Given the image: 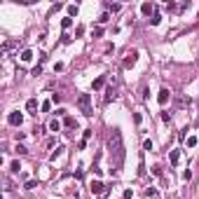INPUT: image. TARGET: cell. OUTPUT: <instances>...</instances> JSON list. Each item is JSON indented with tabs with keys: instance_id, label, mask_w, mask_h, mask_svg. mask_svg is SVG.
<instances>
[{
	"instance_id": "cell-1",
	"label": "cell",
	"mask_w": 199,
	"mask_h": 199,
	"mask_svg": "<svg viewBox=\"0 0 199 199\" xmlns=\"http://www.w3.org/2000/svg\"><path fill=\"white\" fill-rule=\"evenodd\" d=\"M108 150H110V159H113V169L119 171V169L124 166V155H127L119 129H113V134H110V138H108Z\"/></svg>"
},
{
	"instance_id": "cell-2",
	"label": "cell",
	"mask_w": 199,
	"mask_h": 199,
	"mask_svg": "<svg viewBox=\"0 0 199 199\" xmlns=\"http://www.w3.org/2000/svg\"><path fill=\"white\" fill-rule=\"evenodd\" d=\"M77 108H80L84 115H91V113H94V110H91V96L89 94H80V96H77Z\"/></svg>"
},
{
	"instance_id": "cell-3",
	"label": "cell",
	"mask_w": 199,
	"mask_h": 199,
	"mask_svg": "<svg viewBox=\"0 0 199 199\" xmlns=\"http://www.w3.org/2000/svg\"><path fill=\"white\" fill-rule=\"evenodd\" d=\"M89 192L96 194V197H99V194H106V185H103L101 181H91L89 183Z\"/></svg>"
},
{
	"instance_id": "cell-4",
	"label": "cell",
	"mask_w": 199,
	"mask_h": 199,
	"mask_svg": "<svg viewBox=\"0 0 199 199\" xmlns=\"http://www.w3.org/2000/svg\"><path fill=\"white\" fill-rule=\"evenodd\" d=\"M7 122L12 124V127H21V122H24V115H21V113H9V115H7Z\"/></svg>"
},
{
	"instance_id": "cell-5",
	"label": "cell",
	"mask_w": 199,
	"mask_h": 199,
	"mask_svg": "<svg viewBox=\"0 0 199 199\" xmlns=\"http://www.w3.org/2000/svg\"><path fill=\"white\" fill-rule=\"evenodd\" d=\"M136 59H138V54H136V52H129L127 59H124V68H131V66L136 64Z\"/></svg>"
},
{
	"instance_id": "cell-6",
	"label": "cell",
	"mask_w": 199,
	"mask_h": 199,
	"mask_svg": "<svg viewBox=\"0 0 199 199\" xmlns=\"http://www.w3.org/2000/svg\"><path fill=\"white\" fill-rule=\"evenodd\" d=\"M141 12H143L145 17H150V14H155V5L152 2H143V5H141Z\"/></svg>"
},
{
	"instance_id": "cell-7",
	"label": "cell",
	"mask_w": 199,
	"mask_h": 199,
	"mask_svg": "<svg viewBox=\"0 0 199 199\" xmlns=\"http://www.w3.org/2000/svg\"><path fill=\"white\" fill-rule=\"evenodd\" d=\"M169 96H171V94H169V89H162V91H159V96H157V101H159V106H166V101H169Z\"/></svg>"
},
{
	"instance_id": "cell-8",
	"label": "cell",
	"mask_w": 199,
	"mask_h": 199,
	"mask_svg": "<svg viewBox=\"0 0 199 199\" xmlns=\"http://www.w3.org/2000/svg\"><path fill=\"white\" fill-rule=\"evenodd\" d=\"M26 110H28V113H35V110H38V99H28ZM35 115H38V113H35Z\"/></svg>"
},
{
	"instance_id": "cell-9",
	"label": "cell",
	"mask_w": 199,
	"mask_h": 199,
	"mask_svg": "<svg viewBox=\"0 0 199 199\" xmlns=\"http://www.w3.org/2000/svg\"><path fill=\"white\" fill-rule=\"evenodd\" d=\"M169 159H171V164L176 166V164L181 162V152H178V150H171V155H169Z\"/></svg>"
},
{
	"instance_id": "cell-10",
	"label": "cell",
	"mask_w": 199,
	"mask_h": 199,
	"mask_svg": "<svg viewBox=\"0 0 199 199\" xmlns=\"http://www.w3.org/2000/svg\"><path fill=\"white\" fill-rule=\"evenodd\" d=\"M103 84H106V77L101 75V77H96V80H94V84H91V87H94V89H103Z\"/></svg>"
},
{
	"instance_id": "cell-11",
	"label": "cell",
	"mask_w": 199,
	"mask_h": 199,
	"mask_svg": "<svg viewBox=\"0 0 199 199\" xmlns=\"http://www.w3.org/2000/svg\"><path fill=\"white\" fill-rule=\"evenodd\" d=\"M115 99H117V94H115V89L110 87V89L106 91V103H110V101H115Z\"/></svg>"
},
{
	"instance_id": "cell-12",
	"label": "cell",
	"mask_w": 199,
	"mask_h": 199,
	"mask_svg": "<svg viewBox=\"0 0 199 199\" xmlns=\"http://www.w3.org/2000/svg\"><path fill=\"white\" fill-rule=\"evenodd\" d=\"M31 59H33V52H31V49H24V52H21V61L26 64V61H31Z\"/></svg>"
},
{
	"instance_id": "cell-13",
	"label": "cell",
	"mask_w": 199,
	"mask_h": 199,
	"mask_svg": "<svg viewBox=\"0 0 199 199\" xmlns=\"http://www.w3.org/2000/svg\"><path fill=\"white\" fill-rule=\"evenodd\" d=\"M49 131H61V122H59V119H52V122H49Z\"/></svg>"
},
{
	"instance_id": "cell-14",
	"label": "cell",
	"mask_w": 199,
	"mask_h": 199,
	"mask_svg": "<svg viewBox=\"0 0 199 199\" xmlns=\"http://www.w3.org/2000/svg\"><path fill=\"white\" fill-rule=\"evenodd\" d=\"M61 26H64V31H68V28L73 26V17H66L64 21H61Z\"/></svg>"
},
{
	"instance_id": "cell-15",
	"label": "cell",
	"mask_w": 199,
	"mask_h": 199,
	"mask_svg": "<svg viewBox=\"0 0 199 199\" xmlns=\"http://www.w3.org/2000/svg\"><path fill=\"white\" fill-rule=\"evenodd\" d=\"M19 169H21V164H19V162H12V164H9V171H12V173H19Z\"/></svg>"
},
{
	"instance_id": "cell-16",
	"label": "cell",
	"mask_w": 199,
	"mask_h": 199,
	"mask_svg": "<svg viewBox=\"0 0 199 199\" xmlns=\"http://www.w3.org/2000/svg\"><path fill=\"white\" fill-rule=\"evenodd\" d=\"M159 21H162V17H159V14H157V12H155V14H152V19H150V24H152V26H157V24H159Z\"/></svg>"
},
{
	"instance_id": "cell-17",
	"label": "cell",
	"mask_w": 199,
	"mask_h": 199,
	"mask_svg": "<svg viewBox=\"0 0 199 199\" xmlns=\"http://www.w3.org/2000/svg\"><path fill=\"white\" fill-rule=\"evenodd\" d=\"M119 9H122V5H117V2H115V5H108V12H113V14L119 12Z\"/></svg>"
},
{
	"instance_id": "cell-18",
	"label": "cell",
	"mask_w": 199,
	"mask_h": 199,
	"mask_svg": "<svg viewBox=\"0 0 199 199\" xmlns=\"http://www.w3.org/2000/svg\"><path fill=\"white\" fill-rule=\"evenodd\" d=\"M68 14L75 17V14H77V5H68Z\"/></svg>"
},
{
	"instance_id": "cell-19",
	"label": "cell",
	"mask_w": 199,
	"mask_h": 199,
	"mask_svg": "<svg viewBox=\"0 0 199 199\" xmlns=\"http://www.w3.org/2000/svg\"><path fill=\"white\" fill-rule=\"evenodd\" d=\"M91 35H94V38H101V35H103V28H94V31H91Z\"/></svg>"
},
{
	"instance_id": "cell-20",
	"label": "cell",
	"mask_w": 199,
	"mask_h": 199,
	"mask_svg": "<svg viewBox=\"0 0 199 199\" xmlns=\"http://www.w3.org/2000/svg\"><path fill=\"white\" fill-rule=\"evenodd\" d=\"M108 19H110V12H103V14H101V19H99V21H101V24H106Z\"/></svg>"
},
{
	"instance_id": "cell-21",
	"label": "cell",
	"mask_w": 199,
	"mask_h": 199,
	"mask_svg": "<svg viewBox=\"0 0 199 199\" xmlns=\"http://www.w3.org/2000/svg\"><path fill=\"white\" fill-rule=\"evenodd\" d=\"M194 145H197V138H194V136H190V138H188V148H194Z\"/></svg>"
},
{
	"instance_id": "cell-22",
	"label": "cell",
	"mask_w": 199,
	"mask_h": 199,
	"mask_svg": "<svg viewBox=\"0 0 199 199\" xmlns=\"http://www.w3.org/2000/svg\"><path fill=\"white\" fill-rule=\"evenodd\" d=\"M64 124H66V127H75V119H73V117H66Z\"/></svg>"
},
{
	"instance_id": "cell-23",
	"label": "cell",
	"mask_w": 199,
	"mask_h": 199,
	"mask_svg": "<svg viewBox=\"0 0 199 199\" xmlns=\"http://www.w3.org/2000/svg\"><path fill=\"white\" fill-rule=\"evenodd\" d=\"M33 188H38V183L35 181H28L26 183V190H33Z\"/></svg>"
},
{
	"instance_id": "cell-24",
	"label": "cell",
	"mask_w": 199,
	"mask_h": 199,
	"mask_svg": "<svg viewBox=\"0 0 199 199\" xmlns=\"http://www.w3.org/2000/svg\"><path fill=\"white\" fill-rule=\"evenodd\" d=\"M148 197L155 199V197H157V190H155V188H148Z\"/></svg>"
},
{
	"instance_id": "cell-25",
	"label": "cell",
	"mask_w": 199,
	"mask_h": 199,
	"mask_svg": "<svg viewBox=\"0 0 199 199\" xmlns=\"http://www.w3.org/2000/svg\"><path fill=\"white\" fill-rule=\"evenodd\" d=\"M162 119H164V122H169V119H171V113H166V110H164V113H162Z\"/></svg>"
},
{
	"instance_id": "cell-26",
	"label": "cell",
	"mask_w": 199,
	"mask_h": 199,
	"mask_svg": "<svg viewBox=\"0 0 199 199\" xmlns=\"http://www.w3.org/2000/svg\"><path fill=\"white\" fill-rule=\"evenodd\" d=\"M141 119H143V115H141V113H136V115H134V122H136V124H141Z\"/></svg>"
},
{
	"instance_id": "cell-27",
	"label": "cell",
	"mask_w": 199,
	"mask_h": 199,
	"mask_svg": "<svg viewBox=\"0 0 199 199\" xmlns=\"http://www.w3.org/2000/svg\"><path fill=\"white\" fill-rule=\"evenodd\" d=\"M183 178H185V181H190V178H192V171H190V169H188V171H183Z\"/></svg>"
},
{
	"instance_id": "cell-28",
	"label": "cell",
	"mask_w": 199,
	"mask_h": 199,
	"mask_svg": "<svg viewBox=\"0 0 199 199\" xmlns=\"http://www.w3.org/2000/svg\"><path fill=\"white\" fill-rule=\"evenodd\" d=\"M17 152H19V155H26L28 150H26V148H24V145H17Z\"/></svg>"
},
{
	"instance_id": "cell-29",
	"label": "cell",
	"mask_w": 199,
	"mask_h": 199,
	"mask_svg": "<svg viewBox=\"0 0 199 199\" xmlns=\"http://www.w3.org/2000/svg\"><path fill=\"white\" fill-rule=\"evenodd\" d=\"M61 101V94H52V103H59Z\"/></svg>"
},
{
	"instance_id": "cell-30",
	"label": "cell",
	"mask_w": 199,
	"mask_h": 199,
	"mask_svg": "<svg viewBox=\"0 0 199 199\" xmlns=\"http://www.w3.org/2000/svg\"><path fill=\"white\" fill-rule=\"evenodd\" d=\"M49 108H52V103H49V101H45V103H42V113H47Z\"/></svg>"
}]
</instances>
